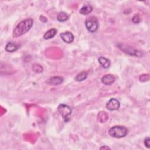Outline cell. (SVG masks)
I'll return each mask as SVG.
<instances>
[{"label": "cell", "instance_id": "1", "mask_svg": "<svg viewBox=\"0 0 150 150\" xmlns=\"http://www.w3.org/2000/svg\"><path fill=\"white\" fill-rule=\"evenodd\" d=\"M33 21L31 18H28L20 22L12 32V36L13 38H18L27 32H28L33 26Z\"/></svg>", "mask_w": 150, "mask_h": 150}, {"label": "cell", "instance_id": "2", "mask_svg": "<svg viewBox=\"0 0 150 150\" xmlns=\"http://www.w3.org/2000/svg\"><path fill=\"white\" fill-rule=\"evenodd\" d=\"M128 132V130L125 127L122 125H115L109 129L108 134L112 137L121 138L126 136Z\"/></svg>", "mask_w": 150, "mask_h": 150}, {"label": "cell", "instance_id": "3", "mask_svg": "<svg viewBox=\"0 0 150 150\" xmlns=\"http://www.w3.org/2000/svg\"><path fill=\"white\" fill-rule=\"evenodd\" d=\"M117 46L121 50H122L123 52L127 54L134 56H140L141 55L140 52L132 46L121 43L118 44Z\"/></svg>", "mask_w": 150, "mask_h": 150}, {"label": "cell", "instance_id": "4", "mask_svg": "<svg viewBox=\"0 0 150 150\" xmlns=\"http://www.w3.org/2000/svg\"><path fill=\"white\" fill-rule=\"evenodd\" d=\"M57 110L64 121H67L69 120L68 117L72 112V110L70 107L64 104H61L58 106Z\"/></svg>", "mask_w": 150, "mask_h": 150}, {"label": "cell", "instance_id": "5", "mask_svg": "<svg viewBox=\"0 0 150 150\" xmlns=\"http://www.w3.org/2000/svg\"><path fill=\"white\" fill-rule=\"evenodd\" d=\"M85 26L88 31L91 33H94L98 28V23L97 20L94 18H90L86 20Z\"/></svg>", "mask_w": 150, "mask_h": 150}, {"label": "cell", "instance_id": "6", "mask_svg": "<svg viewBox=\"0 0 150 150\" xmlns=\"http://www.w3.org/2000/svg\"><path fill=\"white\" fill-rule=\"evenodd\" d=\"M120 103L119 101L115 98H111L106 104V108L109 111H114L119 109Z\"/></svg>", "mask_w": 150, "mask_h": 150}, {"label": "cell", "instance_id": "7", "mask_svg": "<svg viewBox=\"0 0 150 150\" xmlns=\"http://www.w3.org/2000/svg\"><path fill=\"white\" fill-rule=\"evenodd\" d=\"M61 39L67 43H71L74 40V36L71 32L66 31L60 34Z\"/></svg>", "mask_w": 150, "mask_h": 150}, {"label": "cell", "instance_id": "8", "mask_svg": "<svg viewBox=\"0 0 150 150\" xmlns=\"http://www.w3.org/2000/svg\"><path fill=\"white\" fill-rule=\"evenodd\" d=\"M63 81V79L62 77L59 76H54L49 78L47 81L46 83L49 85L52 86H57L62 84Z\"/></svg>", "mask_w": 150, "mask_h": 150}, {"label": "cell", "instance_id": "9", "mask_svg": "<svg viewBox=\"0 0 150 150\" xmlns=\"http://www.w3.org/2000/svg\"><path fill=\"white\" fill-rule=\"evenodd\" d=\"M115 81V77L111 74L104 75L101 78V82L105 85H111Z\"/></svg>", "mask_w": 150, "mask_h": 150}, {"label": "cell", "instance_id": "10", "mask_svg": "<svg viewBox=\"0 0 150 150\" xmlns=\"http://www.w3.org/2000/svg\"><path fill=\"white\" fill-rule=\"evenodd\" d=\"M19 48V46L13 43V42H8L6 46H5V49L6 52H15L16 50H17Z\"/></svg>", "mask_w": 150, "mask_h": 150}, {"label": "cell", "instance_id": "11", "mask_svg": "<svg viewBox=\"0 0 150 150\" xmlns=\"http://www.w3.org/2000/svg\"><path fill=\"white\" fill-rule=\"evenodd\" d=\"M98 63L101 65V66L104 69L108 68L111 65V62L109 59L104 57H100L98 59Z\"/></svg>", "mask_w": 150, "mask_h": 150}, {"label": "cell", "instance_id": "12", "mask_svg": "<svg viewBox=\"0 0 150 150\" xmlns=\"http://www.w3.org/2000/svg\"><path fill=\"white\" fill-rule=\"evenodd\" d=\"M93 11V7L90 5H86L83 6L79 11L80 14L83 15H86L90 13Z\"/></svg>", "mask_w": 150, "mask_h": 150}, {"label": "cell", "instance_id": "13", "mask_svg": "<svg viewBox=\"0 0 150 150\" xmlns=\"http://www.w3.org/2000/svg\"><path fill=\"white\" fill-rule=\"evenodd\" d=\"M57 33V30L54 28L51 29L47 30L43 35V38L45 39H49L53 38Z\"/></svg>", "mask_w": 150, "mask_h": 150}, {"label": "cell", "instance_id": "14", "mask_svg": "<svg viewBox=\"0 0 150 150\" xmlns=\"http://www.w3.org/2000/svg\"><path fill=\"white\" fill-rule=\"evenodd\" d=\"M87 72L83 71L77 74L74 79L77 81H82L84 80L87 78Z\"/></svg>", "mask_w": 150, "mask_h": 150}, {"label": "cell", "instance_id": "15", "mask_svg": "<svg viewBox=\"0 0 150 150\" xmlns=\"http://www.w3.org/2000/svg\"><path fill=\"white\" fill-rule=\"evenodd\" d=\"M69 18V15L64 12H60L57 16V19L59 22H64Z\"/></svg>", "mask_w": 150, "mask_h": 150}, {"label": "cell", "instance_id": "16", "mask_svg": "<svg viewBox=\"0 0 150 150\" xmlns=\"http://www.w3.org/2000/svg\"><path fill=\"white\" fill-rule=\"evenodd\" d=\"M32 70L36 73H40L43 71V67L39 64H34L32 66Z\"/></svg>", "mask_w": 150, "mask_h": 150}, {"label": "cell", "instance_id": "17", "mask_svg": "<svg viewBox=\"0 0 150 150\" xmlns=\"http://www.w3.org/2000/svg\"><path fill=\"white\" fill-rule=\"evenodd\" d=\"M139 79L141 82H146L149 80V76L148 74H144L139 76Z\"/></svg>", "mask_w": 150, "mask_h": 150}, {"label": "cell", "instance_id": "18", "mask_svg": "<svg viewBox=\"0 0 150 150\" xmlns=\"http://www.w3.org/2000/svg\"><path fill=\"white\" fill-rule=\"evenodd\" d=\"M132 21L134 23H138L141 21V19H140V17L138 15H135L132 17Z\"/></svg>", "mask_w": 150, "mask_h": 150}, {"label": "cell", "instance_id": "19", "mask_svg": "<svg viewBox=\"0 0 150 150\" xmlns=\"http://www.w3.org/2000/svg\"><path fill=\"white\" fill-rule=\"evenodd\" d=\"M144 144L146 147L148 148H150V138L149 137H146L144 140Z\"/></svg>", "mask_w": 150, "mask_h": 150}, {"label": "cell", "instance_id": "20", "mask_svg": "<svg viewBox=\"0 0 150 150\" xmlns=\"http://www.w3.org/2000/svg\"><path fill=\"white\" fill-rule=\"evenodd\" d=\"M100 149H111V148H109V147L107 146L104 145V146H103L100 147Z\"/></svg>", "mask_w": 150, "mask_h": 150}]
</instances>
